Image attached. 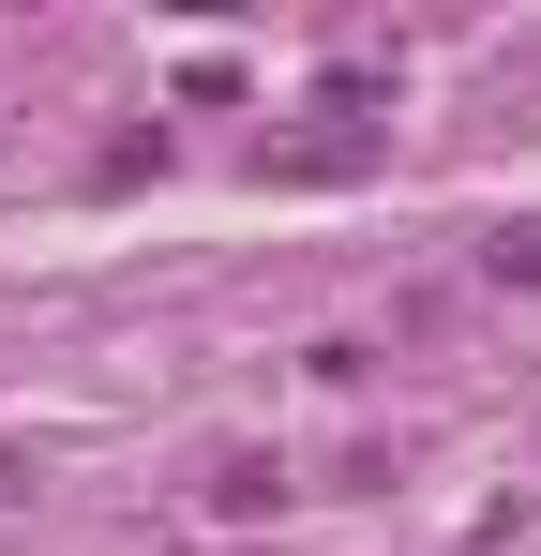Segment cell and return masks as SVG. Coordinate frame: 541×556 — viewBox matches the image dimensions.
I'll return each instance as SVG.
<instances>
[{"instance_id":"6da1fadb","label":"cell","mask_w":541,"mask_h":556,"mask_svg":"<svg viewBox=\"0 0 541 556\" xmlns=\"http://www.w3.org/2000/svg\"><path fill=\"white\" fill-rule=\"evenodd\" d=\"M270 496H286L270 452H211V511H270Z\"/></svg>"},{"instance_id":"7a4b0ae2","label":"cell","mask_w":541,"mask_h":556,"mask_svg":"<svg viewBox=\"0 0 541 556\" xmlns=\"http://www.w3.org/2000/svg\"><path fill=\"white\" fill-rule=\"evenodd\" d=\"M481 271H496V286H541V226H496V241H481Z\"/></svg>"}]
</instances>
